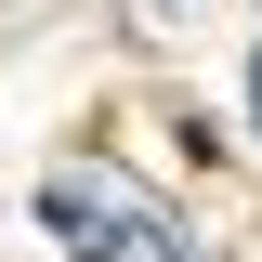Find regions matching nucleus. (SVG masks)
Listing matches in <instances>:
<instances>
[{
  "mask_svg": "<svg viewBox=\"0 0 262 262\" xmlns=\"http://www.w3.org/2000/svg\"><path fill=\"white\" fill-rule=\"evenodd\" d=\"M39 223H53L66 249H131V210H105L92 184H53V196H39Z\"/></svg>",
  "mask_w": 262,
  "mask_h": 262,
  "instance_id": "nucleus-1",
  "label": "nucleus"
},
{
  "mask_svg": "<svg viewBox=\"0 0 262 262\" xmlns=\"http://www.w3.org/2000/svg\"><path fill=\"white\" fill-rule=\"evenodd\" d=\"M249 92H262V66H249Z\"/></svg>",
  "mask_w": 262,
  "mask_h": 262,
  "instance_id": "nucleus-2",
  "label": "nucleus"
}]
</instances>
